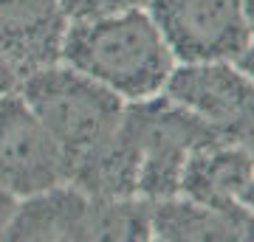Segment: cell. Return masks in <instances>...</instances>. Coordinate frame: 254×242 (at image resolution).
<instances>
[{
	"label": "cell",
	"instance_id": "obj_12",
	"mask_svg": "<svg viewBox=\"0 0 254 242\" xmlns=\"http://www.w3.org/2000/svg\"><path fill=\"white\" fill-rule=\"evenodd\" d=\"M14 208H17V197L0 183V240H3V231H6V225H9Z\"/></svg>",
	"mask_w": 254,
	"mask_h": 242
},
{
	"label": "cell",
	"instance_id": "obj_3",
	"mask_svg": "<svg viewBox=\"0 0 254 242\" xmlns=\"http://www.w3.org/2000/svg\"><path fill=\"white\" fill-rule=\"evenodd\" d=\"M125 124L138 152L136 192L147 200L178 194L187 158L200 146L223 141L215 127L170 96H147L127 104Z\"/></svg>",
	"mask_w": 254,
	"mask_h": 242
},
{
	"label": "cell",
	"instance_id": "obj_1",
	"mask_svg": "<svg viewBox=\"0 0 254 242\" xmlns=\"http://www.w3.org/2000/svg\"><path fill=\"white\" fill-rule=\"evenodd\" d=\"M20 96L57 141L68 183L102 197L138 194V152L119 93L73 68L48 65L23 76Z\"/></svg>",
	"mask_w": 254,
	"mask_h": 242
},
{
	"label": "cell",
	"instance_id": "obj_2",
	"mask_svg": "<svg viewBox=\"0 0 254 242\" xmlns=\"http://www.w3.org/2000/svg\"><path fill=\"white\" fill-rule=\"evenodd\" d=\"M60 59L130 101L155 96L173 71L164 37L138 9L73 20L65 28Z\"/></svg>",
	"mask_w": 254,
	"mask_h": 242
},
{
	"label": "cell",
	"instance_id": "obj_7",
	"mask_svg": "<svg viewBox=\"0 0 254 242\" xmlns=\"http://www.w3.org/2000/svg\"><path fill=\"white\" fill-rule=\"evenodd\" d=\"M63 0H0V54L20 76L60 59L65 37Z\"/></svg>",
	"mask_w": 254,
	"mask_h": 242
},
{
	"label": "cell",
	"instance_id": "obj_15",
	"mask_svg": "<svg viewBox=\"0 0 254 242\" xmlns=\"http://www.w3.org/2000/svg\"><path fill=\"white\" fill-rule=\"evenodd\" d=\"M240 203H243V206H249V208H252V214H254V178L249 180V186L240 192Z\"/></svg>",
	"mask_w": 254,
	"mask_h": 242
},
{
	"label": "cell",
	"instance_id": "obj_17",
	"mask_svg": "<svg viewBox=\"0 0 254 242\" xmlns=\"http://www.w3.org/2000/svg\"><path fill=\"white\" fill-rule=\"evenodd\" d=\"M252 155H254V152H252Z\"/></svg>",
	"mask_w": 254,
	"mask_h": 242
},
{
	"label": "cell",
	"instance_id": "obj_11",
	"mask_svg": "<svg viewBox=\"0 0 254 242\" xmlns=\"http://www.w3.org/2000/svg\"><path fill=\"white\" fill-rule=\"evenodd\" d=\"M141 3H147V0H63V11L71 20H93L127 9H138Z\"/></svg>",
	"mask_w": 254,
	"mask_h": 242
},
{
	"label": "cell",
	"instance_id": "obj_4",
	"mask_svg": "<svg viewBox=\"0 0 254 242\" xmlns=\"http://www.w3.org/2000/svg\"><path fill=\"white\" fill-rule=\"evenodd\" d=\"M147 6L181 62H229L252 40L240 0H147Z\"/></svg>",
	"mask_w": 254,
	"mask_h": 242
},
{
	"label": "cell",
	"instance_id": "obj_16",
	"mask_svg": "<svg viewBox=\"0 0 254 242\" xmlns=\"http://www.w3.org/2000/svg\"><path fill=\"white\" fill-rule=\"evenodd\" d=\"M240 6H243L246 23H249V31L254 34V0H240Z\"/></svg>",
	"mask_w": 254,
	"mask_h": 242
},
{
	"label": "cell",
	"instance_id": "obj_5",
	"mask_svg": "<svg viewBox=\"0 0 254 242\" xmlns=\"http://www.w3.org/2000/svg\"><path fill=\"white\" fill-rule=\"evenodd\" d=\"M167 96L198 113L229 144L254 152V82L229 62H184L164 82Z\"/></svg>",
	"mask_w": 254,
	"mask_h": 242
},
{
	"label": "cell",
	"instance_id": "obj_14",
	"mask_svg": "<svg viewBox=\"0 0 254 242\" xmlns=\"http://www.w3.org/2000/svg\"><path fill=\"white\" fill-rule=\"evenodd\" d=\"M235 62H237V68H240V71H243L246 76H249V79L254 82V43L246 45L243 51H240V54L235 56Z\"/></svg>",
	"mask_w": 254,
	"mask_h": 242
},
{
	"label": "cell",
	"instance_id": "obj_8",
	"mask_svg": "<svg viewBox=\"0 0 254 242\" xmlns=\"http://www.w3.org/2000/svg\"><path fill=\"white\" fill-rule=\"evenodd\" d=\"M6 240H93V194L73 183L28 194L14 208Z\"/></svg>",
	"mask_w": 254,
	"mask_h": 242
},
{
	"label": "cell",
	"instance_id": "obj_13",
	"mask_svg": "<svg viewBox=\"0 0 254 242\" xmlns=\"http://www.w3.org/2000/svg\"><path fill=\"white\" fill-rule=\"evenodd\" d=\"M17 79H20V73L9 65V59H6V56L0 54V96L17 88Z\"/></svg>",
	"mask_w": 254,
	"mask_h": 242
},
{
	"label": "cell",
	"instance_id": "obj_10",
	"mask_svg": "<svg viewBox=\"0 0 254 242\" xmlns=\"http://www.w3.org/2000/svg\"><path fill=\"white\" fill-rule=\"evenodd\" d=\"M150 228L153 237L170 242L198 240V242H226V240H254V214L249 206L215 208L184 197L150 200Z\"/></svg>",
	"mask_w": 254,
	"mask_h": 242
},
{
	"label": "cell",
	"instance_id": "obj_9",
	"mask_svg": "<svg viewBox=\"0 0 254 242\" xmlns=\"http://www.w3.org/2000/svg\"><path fill=\"white\" fill-rule=\"evenodd\" d=\"M254 178V155L229 141L200 146L187 158L178 192L184 197L215 208L240 206V192Z\"/></svg>",
	"mask_w": 254,
	"mask_h": 242
},
{
	"label": "cell",
	"instance_id": "obj_6",
	"mask_svg": "<svg viewBox=\"0 0 254 242\" xmlns=\"http://www.w3.org/2000/svg\"><path fill=\"white\" fill-rule=\"evenodd\" d=\"M0 183L14 197L68 183L57 141L28 101L11 90L0 96Z\"/></svg>",
	"mask_w": 254,
	"mask_h": 242
}]
</instances>
